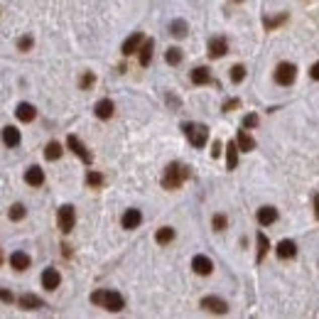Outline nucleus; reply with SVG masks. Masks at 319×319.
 Listing matches in <instances>:
<instances>
[{
	"instance_id": "39448f33",
	"label": "nucleus",
	"mask_w": 319,
	"mask_h": 319,
	"mask_svg": "<svg viewBox=\"0 0 319 319\" xmlns=\"http://www.w3.org/2000/svg\"><path fill=\"white\" fill-rule=\"evenodd\" d=\"M67 145H69V150L74 152V155H79V157H81V162H84V165H91V162H94L91 152L86 150V145H84V143H81L76 135H69V138H67Z\"/></svg>"
},
{
	"instance_id": "1a4fd4ad",
	"label": "nucleus",
	"mask_w": 319,
	"mask_h": 319,
	"mask_svg": "<svg viewBox=\"0 0 319 319\" xmlns=\"http://www.w3.org/2000/svg\"><path fill=\"white\" fill-rule=\"evenodd\" d=\"M101 307H106L108 312H120V309L125 307V302H123V297H120L118 292H111V290H108V292H106V297H103V304H101Z\"/></svg>"
},
{
	"instance_id": "c756f323",
	"label": "nucleus",
	"mask_w": 319,
	"mask_h": 319,
	"mask_svg": "<svg viewBox=\"0 0 319 319\" xmlns=\"http://www.w3.org/2000/svg\"><path fill=\"white\" fill-rule=\"evenodd\" d=\"M165 59H167V64L177 67V64L182 61V49H179V47H169L167 54H165Z\"/></svg>"
},
{
	"instance_id": "b1692460",
	"label": "nucleus",
	"mask_w": 319,
	"mask_h": 319,
	"mask_svg": "<svg viewBox=\"0 0 319 319\" xmlns=\"http://www.w3.org/2000/svg\"><path fill=\"white\" fill-rule=\"evenodd\" d=\"M152 47H155V42H152V39H145V42H143V47H140V64H143V67H148V64H150Z\"/></svg>"
},
{
	"instance_id": "e433bc0d",
	"label": "nucleus",
	"mask_w": 319,
	"mask_h": 319,
	"mask_svg": "<svg viewBox=\"0 0 319 319\" xmlns=\"http://www.w3.org/2000/svg\"><path fill=\"white\" fill-rule=\"evenodd\" d=\"M106 292H108V290H96L94 295H91V302H94V304H103V297H106Z\"/></svg>"
},
{
	"instance_id": "412c9836",
	"label": "nucleus",
	"mask_w": 319,
	"mask_h": 319,
	"mask_svg": "<svg viewBox=\"0 0 319 319\" xmlns=\"http://www.w3.org/2000/svg\"><path fill=\"white\" fill-rule=\"evenodd\" d=\"M238 143H228V148H226V165L228 169H236L238 167Z\"/></svg>"
},
{
	"instance_id": "c85d7f7f",
	"label": "nucleus",
	"mask_w": 319,
	"mask_h": 319,
	"mask_svg": "<svg viewBox=\"0 0 319 319\" xmlns=\"http://www.w3.org/2000/svg\"><path fill=\"white\" fill-rule=\"evenodd\" d=\"M287 20V13H282V15H278V18H263V27L270 32V30H275L278 25H282Z\"/></svg>"
},
{
	"instance_id": "79ce46f5",
	"label": "nucleus",
	"mask_w": 319,
	"mask_h": 319,
	"mask_svg": "<svg viewBox=\"0 0 319 319\" xmlns=\"http://www.w3.org/2000/svg\"><path fill=\"white\" fill-rule=\"evenodd\" d=\"M3 302H8V304H10V302H13V295H10V292H8V290H3Z\"/></svg>"
},
{
	"instance_id": "f3484780",
	"label": "nucleus",
	"mask_w": 319,
	"mask_h": 319,
	"mask_svg": "<svg viewBox=\"0 0 319 319\" xmlns=\"http://www.w3.org/2000/svg\"><path fill=\"white\" fill-rule=\"evenodd\" d=\"M25 182H27L30 187H39V184L44 182V172H42V167L32 165V167L25 172Z\"/></svg>"
},
{
	"instance_id": "37998d69",
	"label": "nucleus",
	"mask_w": 319,
	"mask_h": 319,
	"mask_svg": "<svg viewBox=\"0 0 319 319\" xmlns=\"http://www.w3.org/2000/svg\"><path fill=\"white\" fill-rule=\"evenodd\" d=\"M314 214H317V219H319V194H314Z\"/></svg>"
},
{
	"instance_id": "58836bf2",
	"label": "nucleus",
	"mask_w": 319,
	"mask_h": 319,
	"mask_svg": "<svg viewBox=\"0 0 319 319\" xmlns=\"http://www.w3.org/2000/svg\"><path fill=\"white\" fill-rule=\"evenodd\" d=\"M18 47L22 49V52H27V49L32 47V37H22V39L18 42Z\"/></svg>"
},
{
	"instance_id": "f257e3e1",
	"label": "nucleus",
	"mask_w": 319,
	"mask_h": 319,
	"mask_svg": "<svg viewBox=\"0 0 319 319\" xmlns=\"http://www.w3.org/2000/svg\"><path fill=\"white\" fill-rule=\"evenodd\" d=\"M187 177H189L187 167H182L179 162H172V165H167L165 174H162V187L165 189H179L182 184H184Z\"/></svg>"
},
{
	"instance_id": "a19ab883",
	"label": "nucleus",
	"mask_w": 319,
	"mask_h": 319,
	"mask_svg": "<svg viewBox=\"0 0 319 319\" xmlns=\"http://www.w3.org/2000/svg\"><path fill=\"white\" fill-rule=\"evenodd\" d=\"M309 74H312V79H314V81H319V61H317V64H312Z\"/></svg>"
},
{
	"instance_id": "2f4dec72",
	"label": "nucleus",
	"mask_w": 319,
	"mask_h": 319,
	"mask_svg": "<svg viewBox=\"0 0 319 319\" xmlns=\"http://www.w3.org/2000/svg\"><path fill=\"white\" fill-rule=\"evenodd\" d=\"M243 79H245V69L241 64H236V67L231 69V81H233V84H241Z\"/></svg>"
},
{
	"instance_id": "4c0bfd02",
	"label": "nucleus",
	"mask_w": 319,
	"mask_h": 319,
	"mask_svg": "<svg viewBox=\"0 0 319 319\" xmlns=\"http://www.w3.org/2000/svg\"><path fill=\"white\" fill-rule=\"evenodd\" d=\"M238 106H241V101H238V98H228V101L224 103V111L228 113V111H233V108H238Z\"/></svg>"
},
{
	"instance_id": "cd10ccee",
	"label": "nucleus",
	"mask_w": 319,
	"mask_h": 319,
	"mask_svg": "<svg viewBox=\"0 0 319 319\" xmlns=\"http://www.w3.org/2000/svg\"><path fill=\"white\" fill-rule=\"evenodd\" d=\"M268 248H270V243H268V236H265L263 231H261V233H258V258H256L258 263H261V261H263V258H265V253H268Z\"/></svg>"
},
{
	"instance_id": "6e6552de",
	"label": "nucleus",
	"mask_w": 319,
	"mask_h": 319,
	"mask_svg": "<svg viewBox=\"0 0 319 319\" xmlns=\"http://www.w3.org/2000/svg\"><path fill=\"white\" fill-rule=\"evenodd\" d=\"M59 282H61V275L56 273L54 268H47V270L42 273V287H44V290H49V292H52V290L59 287Z\"/></svg>"
},
{
	"instance_id": "6ab92c4d",
	"label": "nucleus",
	"mask_w": 319,
	"mask_h": 319,
	"mask_svg": "<svg viewBox=\"0 0 319 319\" xmlns=\"http://www.w3.org/2000/svg\"><path fill=\"white\" fill-rule=\"evenodd\" d=\"M96 115L101 118V120H108L113 115V103H111V98H101L98 103H96Z\"/></svg>"
},
{
	"instance_id": "ddd939ff",
	"label": "nucleus",
	"mask_w": 319,
	"mask_h": 319,
	"mask_svg": "<svg viewBox=\"0 0 319 319\" xmlns=\"http://www.w3.org/2000/svg\"><path fill=\"white\" fill-rule=\"evenodd\" d=\"M278 221V209L275 207H261L258 209V224L261 226H270Z\"/></svg>"
},
{
	"instance_id": "4468645a",
	"label": "nucleus",
	"mask_w": 319,
	"mask_h": 319,
	"mask_svg": "<svg viewBox=\"0 0 319 319\" xmlns=\"http://www.w3.org/2000/svg\"><path fill=\"white\" fill-rule=\"evenodd\" d=\"M275 250H278V258H282V261H287V258H295V256H297V245H295V241H287V238L280 241Z\"/></svg>"
},
{
	"instance_id": "a878e982",
	"label": "nucleus",
	"mask_w": 319,
	"mask_h": 319,
	"mask_svg": "<svg viewBox=\"0 0 319 319\" xmlns=\"http://www.w3.org/2000/svg\"><path fill=\"white\" fill-rule=\"evenodd\" d=\"M61 152H64V150H61V145L52 140V143H49V145L44 148V157H47V160L52 162V160H59V157H61Z\"/></svg>"
},
{
	"instance_id": "7ed1b4c3",
	"label": "nucleus",
	"mask_w": 319,
	"mask_h": 319,
	"mask_svg": "<svg viewBox=\"0 0 319 319\" xmlns=\"http://www.w3.org/2000/svg\"><path fill=\"white\" fill-rule=\"evenodd\" d=\"M56 224H59V231L61 233H69L76 224V214H74V207H59V214H56Z\"/></svg>"
},
{
	"instance_id": "aec40b11",
	"label": "nucleus",
	"mask_w": 319,
	"mask_h": 319,
	"mask_svg": "<svg viewBox=\"0 0 319 319\" xmlns=\"http://www.w3.org/2000/svg\"><path fill=\"white\" fill-rule=\"evenodd\" d=\"M3 140H5L8 148L20 145V131L18 128H13V125H5V128H3Z\"/></svg>"
},
{
	"instance_id": "c9c22d12",
	"label": "nucleus",
	"mask_w": 319,
	"mask_h": 319,
	"mask_svg": "<svg viewBox=\"0 0 319 319\" xmlns=\"http://www.w3.org/2000/svg\"><path fill=\"white\" fill-rule=\"evenodd\" d=\"M226 228V216L224 214H216L214 216V231H224Z\"/></svg>"
},
{
	"instance_id": "bb28decb",
	"label": "nucleus",
	"mask_w": 319,
	"mask_h": 319,
	"mask_svg": "<svg viewBox=\"0 0 319 319\" xmlns=\"http://www.w3.org/2000/svg\"><path fill=\"white\" fill-rule=\"evenodd\" d=\"M169 32H172L174 37H184V35H187V22H184V20L169 22Z\"/></svg>"
},
{
	"instance_id": "f8f14e48",
	"label": "nucleus",
	"mask_w": 319,
	"mask_h": 319,
	"mask_svg": "<svg viewBox=\"0 0 319 319\" xmlns=\"http://www.w3.org/2000/svg\"><path fill=\"white\" fill-rule=\"evenodd\" d=\"M192 268H194V273H199V275H209V273L214 270V263L209 261L207 256H194V258H192Z\"/></svg>"
},
{
	"instance_id": "f704fd0d",
	"label": "nucleus",
	"mask_w": 319,
	"mask_h": 319,
	"mask_svg": "<svg viewBox=\"0 0 319 319\" xmlns=\"http://www.w3.org/2000/svg\"><path fill=\"white\" fill-rule=\"evenodd\" d=\"M256 125H258V115H256V113L243 115V128H256Z\"/></svg>"
},
{
	"instance_id": "0eeeda50",
	"label": "nucleus",
	"mask_w": 319,
	"mask_h": 319,
	"mask_svg": "<svg viewBox=\"0 0 319 319\" xmlns=\"http://www.w3.org/2000/svg\"><path fill=\"white\" fill-rule=\"evenodd\" d=\"M202 307H204L207 312H214V314H226V312H228V304H226L221 297H214V295H211V297H204V300H202Z\"/></svg>"
},
{
	"instance_id": "20e7f679",
	"label": "nucleus",
	"mask_w": 319,
	"mask_h": 319,
	"mask_svg": "<svg viewBox=\"0 0 319 319\" xmlns=\"http://www.w3.org/2000/svg\"><path fill=\"white\" fill-rule=\"evenodd\" d=\"M295 76H297V67H295V64H290V61L278 64V69H275V81H278L280 86H290V84L295 81Z\"/></svg>"
},
{
	"instance_id": "2eb2a0df",
	"label": "nucleus",
	"mask_w": 319,
	"mask_h": 319,
	"mask_svg": "<svg viewBox=\"0 0 319 319\" xmlns=\"http://www.w3.org/2000/svg\"><path fill=\"white\" fill-rule=\"evenodd\" d=\"M15 115H18L22 123H32V120H35V115H37V111H35V106H32V103H18Z\"/></svg>"
},
{
	"instance_id": "4be33fe9",
	"label": "nucleus",
	"mask_w": 319,
	"mask_h": 319,
	"mask_svg": "<svg viewBox=\"0 0 319 319\" xmlns=\"http://www.w3.org/2000/svg\"><path fill=\"white\" fill-rule=\"evenodd\" d=\"M211 81V74H209L207 67H197L194 72H192V84H197V86H204Z\"/></svg>"
},
{
	"instance_id": "c03bdc74",
	"label": "nucleus",
	"mask_w": 319,
	"mask_h": 319,
	"mask_svg": "<svg viewBox=\"0 0 319 319\" xmlns=\"http://www.w3.org/2000/svg\"><path fill=\"white\" fill-rule=\"evenodd\" d=\"M236 3H241V0H236Z\"/></svg>"
},
{
	"instance_id": "ea45409f",
	"label": "nucleus",
	"mask_w": 319,
	"mask_h": 319,
	"mask_svg": "<svg viewBox=\"0 0 319 319\" xmlns=\"http://www.w3.org/2000/svg\"><path fill=\"white\" fill-rule=\"evenodd\" d=\"M221 155V143L219 140H214V150H211V157H219Z\"/></svg>"
},
{
	"instance_id": "a211bd4d",
	"label": "nucleus",
	"mask_w": 319,
	"mask_h": 319,
	"mask_svg": "<svg viewBox=\"0 0 319 319\" xmlns=\"http://www.w3.org/2000/svg\"><path fill=\"white\" fill-rule=\"evenodd\" d=\"M30 263H32V261H30V256H27L25 250H15V253L10 256V265H13L15 270H27Z\"/></svg>"
},
{
	"instance_id": "72a5a7b5",
	"label": "nucleus",
	"mask_w": 319,
	"mask_h": 319,
	"mask_svg": "<svg viewBox=\"0 0 319 319\" xmlns=\"http://www.w3.org/2000/svg\"><path fill=\"white\" fill-rule=\"evenodd\" d=\"M94 81H96V76L91 74V72H86V74L81 76V81H79V86H81V89H91V86H94Z\"/></svg>"
},
{
	"instance_id": "f03ea898",
	"label": "nucleus",
	"mask_w": 319,
	"mask_h": 319,
	"mask_svg": "<svg viewBox=\"0 0 319 319\" xmlns=\"http://www.w3.org/2000/svg\"><path fill=\"white\" fill-rule=\"evenodd\" d=\"M184 135L189 138V143L194 148H204L207 145V138H209V131H207V125H202V123H187L184 125Z\"/></svg>"
},
{
	"instance_id": "dca6fc26",
	"label": "nucleus",
	"mask_w": 319,
	"mask_h": 319,
	"mask_svg": "<svg viewBox=\"0 0 319 319\" xmlns=\"http://www.w3.org/2000/svg\"><path fill=\"white\" fill-rule=\"evenodd\" d=\"M18 304L22 309H39V307H44V302L39 300L37 295H32V292H25V295H20Z\"/></svg>"
},
{
	"instance_id": "393cba45",
	"label": "nucleus",
	"mask_w": 319,
	"mask_h": 319,
	"mask_svg": "<svg viewBox=\"0 0 319 319\" xmlns=\"http://www.w3.org/2000/svg\"><path fill=\"white\" fill-rule=\"evenodd\" d=\"M174 238V228H169V226H162V228H157V233H155V241L157 243H169Z\"/></svg>"
},
{
	"instance_id": "7c9ffc66",
	"label": "nucleus",
	"mask_w": 319,
	"mask_h": 319,
	"mask_svg": "<svg viewBox=\"0 0 319 319\" xmlns=\"http://www.w3.org/2000/svg\"><path fill=\"white\" fill-rule=\"evenodd\" d=\"M25 214H27V211H25L22 204H13V207H10V219H13V221H22Z\"/></svg>"
},
{
	"instance_id": "5701e85b",
	"label": "nucleus",
	"mask_w": 319,
	"mask_h": 319,
	"mask_svg": "<svg viewBox=\"0 0 319 319\" xmlns=\"http://www.w3.org/2000/svg\"><path fill=\"white\" fill-rule=\"evenodd\" d=\"M236 143H238V148H241V152H250L253 148H256V140L248 135L245 131H238V138H236Z\"/></svg>"
},
{
	"instance_id": "473e14b6",
	"label": "nucleus",
	"mask_w": 319,
	"mask_h": 319,
	"mask_svg": "<svg viewBox=\"0 0 319 319\" xmlns=\"http://www.w3.org/2000/svg\"><path fill=\"white\" fill-rule=\"evenodd\" d=\"M86 184H89V187H101V184H103V174L89 172V174H86Z\"/></svg>"
},
{
	"instance_id": "423d86ee",
	"label": "nucleus",
	"mask_w": 319,
	"mask_h": 319,
	"mask_svg": "<svg viewBox=\"0 0 319 319\" xmlns=\"http://www.w3.org/2000/svg\"><path fill=\"white\" fill-rule=\"evenodd\" d=\"M209 49V56L211 59H221V56L228 52V42H226V37H211L207 44Z\"/></svg>"
},
{
	"instance_id": "9d476101",
	"label": "nucleus",
	"mask_w": 319,
	"mask_h": 319,
	"mask_svg": "<svg viewBox=\"0 0 319 319\" xmlns=\"http://www.w3.org/2000/svg\"><path fill=\"white\" fill-rule=\"evenodd\" d=\"M140 221H143V214L138 211V209H128L125 214H123V219H120V224H123V228H138L140 226Z\"/></svg>"
},
{
	"instance_id": "9b49d317",
	"label": "nucleus",
	"mask_w": 319,
	"mask_h": 319,
	"mask_svg": "<svg viewBox=\"0 0 319 319\" xmlns=\"http://www.w3.org/2000/svg\"><path fill=\"white\" fill-rule=\"evenodd\" d=\"M143 42H145V39H143V32H133L131 37L123 42V54H125V56L135 54V52H138V47H140Z\"/></svg>"
}]
</instances>
